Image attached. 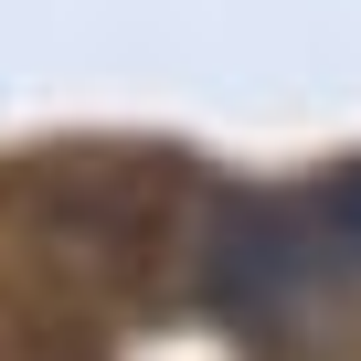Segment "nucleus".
I'll return each instance as SVG.
<instances>
[{
  "mask_svg": "<svg viewBox=\"0 0 361 361\" xmlns=\"http://www.w3.org/2000/svg\"><path fill=\"white\" fill-rule=\"evenodd\" d=\"M329 224H287V213H224L213 245H202V298L234 319V329H298V319H329Z\"/></svg>",
  "mask_w": 361,
  "mask_h": 361,
  "instance_id": "nucleus-2",
  "label": "nucleus"
},
{
  "mask_svg": "<svg viewBox=\"0 0 361 361\" xmlns=\"http://www.w3.org/2000/svg\"><path fill=\"white\" fill-rule=\"evenodd\" d=\"M319 224H329V245H340V255L361 266V170H340V180H329V202H319Z\"/></svg>",
  "mask_w": 361,
  "mask_h": 361,
  "instance_id": "nucleus-3",
  "label": "nucleus"
},
{
  "mask_svg": "<svg viewBox=\"0 0 361 361\" xmlns=\"http://www.w3.org/2000/svg\"><path fill=\"white\" fill-rule=\"evenodd\" d=\"M22 213H32L22 234L96 287H159L170 266L202 276V245H213V224L180 192V170L170 159H117V149L43 159L22 180Z\"/></svg>",
  "mask_w": 361,
  "mask_h": 361,
  "instance_id": "nucleus-1",
  "label": "nucleus"
}]
</instances>
